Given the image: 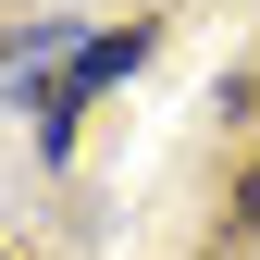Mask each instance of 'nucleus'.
<instances>
[{
  "label": "nucleus",
  "mask_w": 260,
  "mask_h": 260,
  "mask_svg": "<svg viewBox=\"0 0 260 260\" xmlns=\"http://www.w3.org/2000/svg\"><path fill=\"white\" fill-rule=\"evenodd\" d=\"M236 223H248V236H260V161H248V174H236Z\"/></svg>",
  "instance_id": "1"
}]
</instances>
